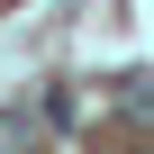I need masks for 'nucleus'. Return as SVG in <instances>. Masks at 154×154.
<instances>
[{"label": "nucleus", "mask_w": 154, "mask_h": 154, "mask_svg": "<svg viewBox=\"0 0 154 154\" xmlns=\"http://www.w3.org/2000/svg\"><path fill=\"white\" fill-rule=\"evenodd\" d=\"M45 100H9L0 109V154H45Z\"/></svg>", "instance_id": "nucleus-1"}, {"label": "nucleus", "mask_w": 154, "mask_h": 154, "mask_svg": "<svg viewBox=\"0 0 154 154\" xmlns=\"http://www.w3.org/2000/svg\"><path fill=\"white\" fill-rule=\"evenodd\" d=\"M118 109L136 127H154V72H127V82H118Z\"/></svg>", "instance_id": "nucleus-2"}]
</instances>
